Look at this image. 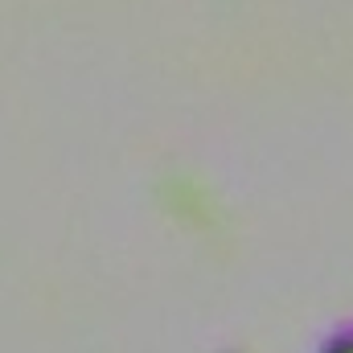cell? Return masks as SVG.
Returning <instances> with one entry per match:
<instances>
[{"label":"cell","instance_id":"1","mask_svg":"<svg viewBox=\"0 0 353 353\" xmlns=\"http://www.w3.org/2000/svg\"><path fill=\"white\" fill-rule=\"evenodd\" d=\"M321 353H353V325L350 329H337V333L321 345Z\"/></svg>","mask_w":353,"mask_h":353}]
</instances>
